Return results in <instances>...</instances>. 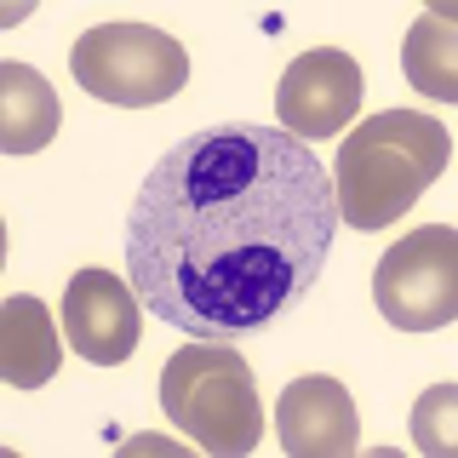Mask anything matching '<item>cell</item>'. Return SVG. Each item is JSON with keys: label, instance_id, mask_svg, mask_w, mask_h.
Instances as JSON below:
<instances>
[{"label": "cell", "instance_id": "6da1fadb", "mask_svg": "<svg viewBox=\"0 0 458 458\" xmlns=\"http://www.w3.org/2000/svg\"><path fill=\"white\" fill-rule=\"evenodd\" d=\"M338 235L333 172L264 121L172 143L132 195L126 281L155 321L190 338H247L315 293Z\"/></svg>", "mask_w": 458, "mask_h": 458}, {"label": "cell", "instance_id": "7a4b0ae2", "mask_svg": "<svg viewBox=\"0 0 458 458\" xmlns=\"http://www.w3.org/2000/svg\"><path fill=\"white\" fill-rule=\"evenodd\" d=\"M447 155H453V138L436 114H412V109L367 114L338 143V161H333L338 224L361 229V235L367 229H390L447 172Z\"/></svg>", "mask_w": 458, "mask_h": 458}, {"label": "cell", "instance_id": "3957f363", "mask_svg": "<svg viewBox=\"0 0 458 458\" xmlns=\"http://www.w3.org/2000/svg\"><path fill=\"white\" fill-rule=\"evenodd\" d=\"M161 412L183 441H195L212 458H241L264 436V407H258V378L235 344L195 338L166 355L161 367Z\"/></svg>", "mask_w": 458, "mask_h": 458}, {"label": "cell", "instance_id": "277c9868", "mask_svg": "<svg viewBox=\"0 0 458 458\" xmlns=\"http://www.w3.org/2000/svg\"><path fill=\"white\" fill-rule=\"evenodd\" d=\"M69 69L98 104L155 109L190 86V52L149 23H98L69 47Z\"/></svg>", "mask_w": 458, "mask_h": 458}, {"label": "cell", "instance_id": "5b68a950", "mask_svg": "<svg viewBox=\"0 0 458 458\" xmlns=\"http://www.w3.org/2000/svg\"><path fill=\"white\" fill-rule=\"evenodd\" d=\"M372 304L395 333H441L458 321V229L424 224L372 269Z\"/></svg>", "mask_w": 458, "mask_h": 458}, {"label": "cell", "instance_id": "8992f818", "mask_svg": "<svg viewBox=\"0 0 458 458\" xmlns=\"http://www.w3.org/2000/svg\"><path fill=\"white\" fill-rule=\"evenodd\" d=\"M361 64L338 47H310L286 64V75L276 86V121L281 132H293L298 143L315 138H338L361 109Z\"/></svg>", "mask_w": 458, "mask_h": 458}, {"label": "cell", "instance_id": "52a82bcc", "mask_svg": "<svg viewBox=\"0 0 458 458\" xmlns=\"http://www.w3.org/2000/svg\"><path fill=\"white\" fill-rule=\"evenodd\" d=\"M138 293L126 276H109V269H75L64 286V338L69 350L86 355L92 367H121L126 355L138 350L143 321H138Z\"/></svg>", "mask_w": 458, "mask_h": 458}, {"label": "cell", "instance_id": "ba28073f", "mask_svg": "<svg viewBox=\"0 0 458 458\" xmlns=\"http://www.w3.org/2000/svg\"><path fill=\"white\" fill-rule=\"evenodd\" d=\"M276 436L293 458H350L361 441V419L338 378L304 372L276 395Z\"/></svg>", "mask_w": 458, "mask_h": 458}, {"label": "cell", "instance_id": "9c48e42d", "mask_svg": "<svg viewBox=\"0 0 458 458\" xmlns=\"http://www.w3.org/2000/svg\"><path fill=\"white\" fill-rule=\"evenodd\" d=\"M64 367V344H57L52 310L29 293H12L0 304V378L12 390H40Z\"/></svg>", "mask_w": 458, "mask_h": 458}, {"label": "cell", "instance_id": "30bf717a", "mask_svg": "<svg viewBox=\"0 0 458 458\" xmlns=\"http://www.w3.org/2000/svg\"><path fill=\"white\" fill-rule=\"evenodd\" d=\"M64 126L52 81L29 64H0V149L6 155H35L47 149Z\"/></svg>", "mask_w": 458, "mask_h": 458}, {"label": "cell", "instance_id": "8fae6325", "mask_svg": "<svg viewBox=\"0 0 458 458\" xmlns=\"http://www.w3.org/2000/svg\"><path fill=\"white\" fill-rule=\"evenodd\" d=\"M401 69H407L412 92H429L436 104H458V23L447 6H429L412 18L401 40Z\"/></svg>", "mask_w": 458, "mask_h": 458}, {"label": "cell", "instance_id": "7c38bea8", "mask_svg": "<svg viewBox=\"0 0 458 458\" xmlns=\"http://www.w3.org/2000/svg\"><path fill=\"white\" fill-rule=\"evenodd\" d=\"M412 447L424 458H453L458 453V384H429V390L412 401Z\"/></svg>", "mask_w": 458, "mask_h": 458}]
</instances>
